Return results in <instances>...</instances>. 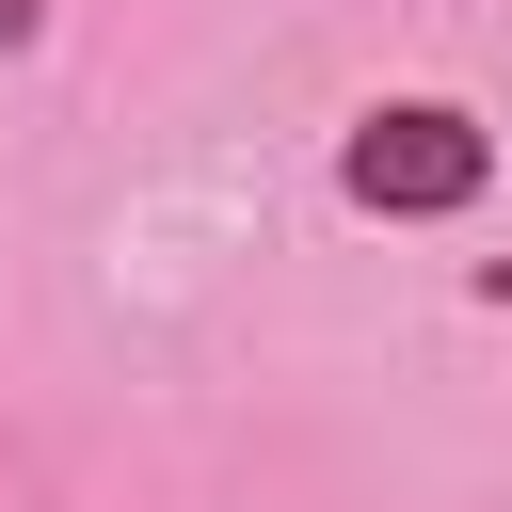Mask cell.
Listing matches in <instances>:
<instances>
[{
  "mask_svg": "<svg viewBox=\"0 0 512 512\" xmlns=\"http://www.w3.org/2000/svg\"><path fill=\"white\" fill-rule=\"evenodd\" d=\"M336 176H352V208L432 224V208H480V192H496V128L448 112V96H384V112L336 144Z\"/></svg>",
  "mask_w": 512,
  "mask_h": 512,
  "instance_id": "6da1fadb",
  "label": "cell"
},
{
  "mask_svg": "<svg viewBox=\"0 0 512 512\" xmlns=\"http://www.w3.org/2000/svg\"><path fill=\"white\" fill-rule=\"evenodd\" d=\"M32 16H48V0H0V48H32Z\"/></svg>",
  "mask_w": 512,
  "mask_h": 512,
  "instance_id": "7a4b0ae2",
  "label": "cell"
}]
</instances>
